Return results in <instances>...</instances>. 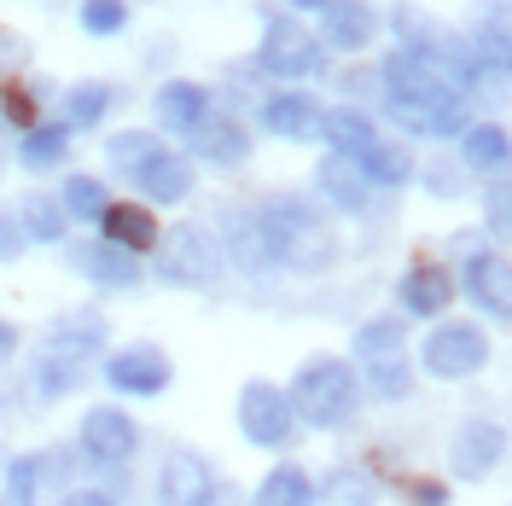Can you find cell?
<instances>
[{
	"label": "cell",
	"instance_id": "1",
	"mask_svg": "<svg viewBox=\"0 0 512 506\" xmlns=\"http://www.w3.org/2000/svg\"><path fill=\"white\" fill-rule=\"evenodd\" d=\"M256 233L268 245V262H280L291 274H326L338 262V239L332 227L315 216L309 198H291V192H274L262 210H256Z\"/></svg>",
	"mask_w": 512,
	"mask_h": 506
},
{
	"label": "cell",
	"instance_id": "2",
	"mask_svg": "<svg viewBox=\"0 0 512 506\" xmlns=\"http://www.w3.org/2000/svg\"><path fill=\"white\" fill-rule=\"evenodd\" d=\"M355 408H361V379H355L350 361L338 355H309L297 367V384H291V413H303L320 431H338L350 425Z\"/></svg>",
	"mask_w": 512,
	"mask_h": 506
},
{
	"label": "cell",
	"instance_id": "3",
	"mask_svg": "<svg viewBox=\"0 0 512 506\" xmlns=\"http://www.w3.org/2000/svg\"><path fill=\"white\" fill-rule=\"evenodd\" d=\"M483 361H489V338H483L478 320H443V326H431V338L419 344V367L431 373V379H472L483 373Z\"/></svg>",
	"mask_w": 512,
	"mask_h": 506
},
{
	"label": "cell",
	"instance_id": "4",
	"mask_svg": "<svg viewBox=\"0 0 512 506\" xmlns=\"http://www.w3.org/2000/svg\"><path fill=\"white\" fill-rule=\"evenodd\" d=\"M291 396L280 390V384H262L251 379L245 390H239V431H245V443L256 448H286L291 443Z\"/></svg>",
	"mask_w": 512,
	"mask_h": 506
},
{
	"label": "cell",
	"instance_id": "5",
	"mask_svg": "<svg viewBox=\"0 0 512 506\" xmlns=\"http://www.w3.org/2000/svg\"><path fill=\"white\" fill-rule=\"evenodd\" d=\"M256 59H262L268 76H280V82H309L320 70V41L303 30V24H291V18H268Z\"/></svg>",
	"mask_w": 512,
	"mask_h": 506
},
{
	"label": "cell",
	"instance_id": "6",
	"mask_svg": "<svg viewBox=\"0 0 512 506\" xmlns=\"http://www.w3.org/2000/svg\"><path fill=\"white\" fill-rule=\"evenodd\" d=\"M175 379V367H169V355L158 344H123L105 355V384L111 390H123V396H163Z\"/></svg>",
	"mask_w": 512,
	"mask_h": 506
},
{
	"label": "cell",
	"instance_id": "7",
	"mask_svg": "<svg viewBox=\"0 0 512 506\" xmlns=\"http://www.w3.org/2000/svg\"><path fill=\"white\" fill-rule=\"evenodd\" d=\"M158 245H163L158 268H163L169 285H210L222 274V251H216V239H210L204 227H175Z\"/></svg>",
	"mask_w": 512,
	"mask_h": 506
},
{
	"label": "cell",
	"instance_id": "8",
	"mask_svg": "<svg viewBox=\"0 0 512 506\" xmlns=\"http://www.w3.org/2000/svg\"><path fill=\"white\" fill-rule=\"evenodd\" d=\"M216 495H222V477H216V466H210L204 454L175 448V454L163 460L158 506H216Z\"/></svg>",
	"mask_w": 512,
	"mask_h": 506
},
{
	"label": "cell",
	"instance_id": "9",
	"mask_svg": "<svg viewBox=\"0 0 512 506\" xmlns=\"http://www.w3.org/2000/svg\"><path fill=\"white\" fill-rule=\"evenodd\" d=\"M384 117L419 140H443L466 128V99H419V94H384Z\"/></svg>",
	"mask_w": 512,
	"mask_h": 506
},
{
	"label": "cell",
	"instance_id": "10",
	"mask_svg": "<svg viewBox=\"0 0 512 506\" xmlns=\"http://www.w3.org/2000/svg\"><path fill=\"white\" fill-rule=\"evenodd\" d=\"M82 448L99 466H128L134 448H140V425L123 408H88L82 413Z\"/></svg>",
	"mask_w": 512,
	"mask_h": 506
},
{
	"label": "cell",
	"instance_id": "11",
	"mask_svg": "<svg viewBox=\"0 0 512 506\" xmlns=\"http://www.w3.org/2000/svg\"><path fill=\"white\" fill-rule=\"evenodd\" d=\"M501 460H507V431L495 419H466L448 443V466L460 477H489Z\"/></svg>",
	"mask_w": 512,
	"mask_h": 506
},
{
	"label": "cell",
	"instance_id": "12",
	"mask_svg": "<svg viewBox=\"0 0 512 506\" xmlns=\"http://www.w3.org/2000/svg\"><path fill=\"white\" fill-rule=\"evenodd\" d=\"M466 297L501 326V320L512 315V268H507V256L501 251H472L466 256Z\"/></svg>",
	"mask_w": 512,
	"mask_h": 506
},
{
	"label": "cell",
	"instance_id": "13",
	"mask_svg": "<svg viewBox=\"0 0 512 506\" xmlns=\"http://www.w3.org/2000/svg\"><path fill=\"white\" fill-rule=\"evenodd\" d=\"M373 35H379L373 6H361V0H326V6H320V35L315 41L338 47V53H361V47H373Z\"/></svg>",
	"mask_w": 512,
	"mask_h": 506
},
{
	"label": "cell",
	"instance_id": "14",
	"mask_svg": "<svg viewBox=\"0 0 512 506\" xmlns=\"http://www.w3.org/2000/svg\"><path fill=\"white\" fill-rule=\"evenodd\" d=\"M94 222H99V239H105V245H117V251H128V256L158 251V239H163V227L152 222V210H146V204H105Z\"/></svg>",
	"mask_w": 512,
	"mask_h": 506
},
{
	"label": "cell",
	"instance_id": "15",
	"mask_svg": "<svg viewBox=\"0 0 512 506\" xmlns=\"http://www.w3.org/2000/svg\"><path fill=\"white\" fill-rule=\"evenodd\" d=\"M262 123L274 140H315L320 134V111L309 94H274L262 105Z\"/></svg>",
	"mask_w": 512,
	"mask_h": 506
},
{
	"label": "cell",
	"instance_id": "16",
	"mask_svg": "<svg viewBox=\"0 0 512 506\" xmlns=\"http://www.w3.org/2000/svg\"><path fill=\"white\" fill-rule=\"evenodd\" d=\"M76 268L88 274L94 285H111V291H128V285H140V256L117 251V245H105L94 239L88 251H76Z\"/></svg>",
	"mask_w": 512,
	"mask_h": 506
},
{
	"label": "cell",
	"instance_id": "17",
	"mask_svg": "<svg viewBox=\"0 0 512 506\" xmlns=\"http://www.w3.org/2000/svg\"><path fill=\"white\" fill-rule=\"evenodd\" d=\"M99 344H105V326L94 315H64L53 320V332H47V355H59V361H94Z\"/></svg>",
	"mask_w": 512,
	"mask_h": 506
},
{
	"label": "cell",
	"instance_id": "18",
	"mask_svg": "<svg viewBox=\"0 0 512 506\" xmlns=\"http://www.w3.org/2000/svg\"><path fill=\"white\" fill-rule=\"evenodd\" d=\"M210 117V88H198V82H169L158 94V123L169 134H192V128Z\"/></svg>",
	"mask_w": 512,
	"mask_h": 506
},
{
	"label": "cell",
	"instance_id": "19",
	"mask_svg": "<svg viewBox=\"0 0 512 506\" xmlns=\"http://www.w3.org/2000/svg\"><path fill=\"white\" fill-rule=\"evenodd\" d=\"M448 303H454V280H448L437 262L408 268V280H402V309L408 315H443Z\"/></svg>",
	"mask_w": 512,
	"mask_h": 506
},
{
	"label": "cell",
	"instance_id": "20",
	"mask_svg": "<svg viewBox=\"0 0 512 506\" xmlns=\"http://www.w3.org/2000/svg\"><path fill=\"white\" fill-rule=\"evenodd\" d=\"M134 181H140V192H146V204H181V198L192 192V163L158 152V158L146 163Z\"/></svg>",
	"mask_w": 512,
	"mask_h": 506
},
{
	"label": "cell",
	"instance_id": "21",
	"mask_svg": "<svg viewBox=\"0 0 512 506\" xmlns=\"http://www.w3.org/2000/svg\"><path fill=\"white\" fill-rule=\"evenodd\" d=\"M320 134H326V146L338 152V158H361L379 134H373V117L367 111H355V105H338V111H326L320 117Z\"/></svg>",
	"mask_w": 512,
	"mask_h": 506
},
{
	"label": "cell",
	"instance_id": "22",
	"mask_svg": "<svg viewBox=\"0 0 512 506\" xmlns=\"http://www.w3.org/2000/svg\"><path fill=\"white\" fill-rule=\"evenodd\" d=\"M192 146H198V158H210V163H239L251 152L245 128L233 123V117H204V123L192 128Z\"/></svg>",
	"mask_w": 512,
	"mask_h": 506
},
{
	"label": "cell",
	"instance_id": "23",
	"mask_svg": "<svg viewBox=\"0 0 512 506\" xmlns=\"http://www.w3.org/2000/svg\"><path fill=\"white\" fill-rule=\"evenodd\" d=\"M315 181H320V192H326V204H338L344 216H355V210L367 204V181H361V169H355L350 158H326L315 169Z\"/></svg>",
	"mask_w": 512,
	"mask_h": 506
},
{
	"label": "cell",
	"instance_id": "24",
	"mask_svg": "<svg viewBox=\"0 0 512 506\" xmlns=\"http://www.w3.org/2000/svg\"><path fill=\"white\" fill-rule=\"evenodd\" d=\"M355 169H361V181H367V187H402V181L414 175V158H408L396 140H373V146L355 158Z\"/></svg>",
	"mask_w": 512,
	"mask_h": 506
},
{
	"label": "cell",
	"instance_id": "25",
	"mask_svg": "<svg viewBox=\"0 0 512 506\" xmlns=\"http://www.w3.org/2000/svg\"><path fill=\"white\" fill-rule=\"evenodd\" d=\"M251 506H315V483L303 466H274V472L256 483Z\"/></svg>",
	"mask_w": 512,
	"mask_h": 506
},
{
	"label": "cell",
	"instance_id": "26",
	"mask_svg": "<svg viewBox=\"0 0 512 506\" xmlns=\"http://www.w3.org/2000/svg\"><path fill=\"white\" fill-rule=\"evenodd\" d=\"M507 128L483 123V128H466V146H460V158L472 175H495V169H507Z\"/></svg>",
	"mask_w": 512,
	"mask_h": 506
},
{
	"label": "cell",
	"instance_id": "27",
	"mask_svg": "<svg viewBox=\"0 0 512 506\" xmlns=\"http://www.w3.org/2000/svg\"><path fill=\"white\" fill-rule=\"evenodd\" d=\"M18 227H24V239H41V245H59L70 216L59 210V198H47V192H35L24 198V210H18Z\"/></svg>",
	"mask_w": 512,
	"mask_h": 506
},
{
	"label": "cell",
	"instance_id": "28",
	"mask_svg": "<svg viewBox=\"0 0 512 506\" xmlns=\"http://www.w3.org/2000/svg\"><path fill=\"white\" fill-rule=\"evenodd\" d=\"M158 152H163V146L146 134V128H128V134H117V140H105V163H111L117 175H140Z\"/></svg>",
	"mask_w": 512,
	"mask_h": 506
},
{
	"label": "cell",
	"instance_id": "29",
	"mask_svg": "<svg viewBox=\"0 0 512 506\" xmlns=\"http://www.w3.org/2000/svg\"><path fill=\"white\" fill-rule=\"evenodd\" d=\"M111 88L105 82H82V88H70L64 94V128H94L105 123V111H111Z\"/></svg>",
	"mask_w": 512,
	"mask_h": 506
},
{
	"label": "cell",
	"instance_id": "30",
	"mask_svg": "<svg viewBox=\"0 0 512 506\" xmlns=\"http://www.w3.org/2000/svg\"><path fill=\"white\" fill-rule=\"evenodd\" d=\"M64 152H70V128H64V123L30 128V134H24V146H18L24 169H53V163H64Z\"/></svg>",
	"mask_w": 512,
	"mask_h": 506
},
{
	"label": "cell",
	"instance_id": "31",
	"mask_svg": "<svg viewBox=\"0 0 512 506\" xmlns=\"http://www.w3.org/2000/svg\"><path fill=\"white\" fill-rule=\"evenodd\" d=\"M402 320H390V315H379V320H367L361 332H355V355L361 361H384V355H402Z\"/></svg>",
	"mask_w": 512,
	"mask_h": 506
},
{
	"label": "cell",
	"instance_id": "32",
	"mask_svg": "<svg viewBox=\"0 0 512 506\" xmlns=\"http://www.w3.org/2000/svg\"><path fill=\"white\" fill-rule=\"evenodd\" d=\"M59 198H64V204H59L64 216H88V222H94L99 210L111 204V198H105V187H99L94 175H70V181L59 187Z\"/></svg>",
	"mask_w": 512,
	"mask_h": 506
},
{
	"label": "cell",
	"instance_id": "33",
	"mask_svg": "<svg viewBox=\"0 0 512 506\" xmlns=\"http://www.w3.org/2000/svg\"><path fill=\"white\" fill-rule=\"evenodd\" d=\"M326 495L338 506H373V483L355 472V466H332V477H326Z\"/></svg>",
	"mask_w": 512,
	"mask_h": 506
},
{
	"label": "cell",
	"instance_id": "34",
	"mask_svg": "<svg viewBox=\"0 0 512 506\" xmlns=\"http://www.w3.org/2000/svg\"><path fill=\"white\" fill-rule=\"evenodd\" d=\"M35 483H41V460H12L6 466V506H35Z\"/></svg>",
	"mask_w": 512,
	"mask_h": 506
},
{
	"label": "cell",
	"instance_id": "35",
	"mask_svg": "<svg viewBox=\"0 0 512 506\" xmlns=\"http://www.w3.org/2000/svg\"><path fill=\"white\" fill-rule=\"evenodd\" d=\"M35 373H41V396H70V390H76V384H82V367H76V361H59V355H41V367H35Z\"/></svg>",
	"mask_w": 512,
	"mask_h": 506
},
{
	"label": "cell",
	"instance_id": "36",
	"mask_svg": "<svg viewBox=\"0 0 512 506\" xmlns=\"http://www.w3.org/2000/svg\"><path fill=\"white\" fill-rule=\"evenodd\" d=\"M128 24L123 0H82V30L88 35H117Z\"/></svg>",
	"mask_w": 512,
	"mask_h": 506
},
{
	"label": "cell",
	"instance_id": "37",
	"mask_svg": "<svg viewBox=\"0 0 512 506\" xmlns=\"http://www.w3.org/2000/svg\"><path fill=\"white\" fill-rule=\"evenodd\" d=\"M373 367V390H379L384 402H402L408 396V367H402V355H384V361H367Z\"/></svg>",
	"mask_w": 512,
	"mask_h": 506
},
{
	"label": "cell",
	"instance_id": "38",
	"mask_svg": "<svg viewBox=\"0 0 512 506\" xmlns=\"http://www.w3.org/2000/svg\"><path fill=\"white\" fill-rule=\"evenodd\" d=\"M18 251H24V227L18 216H0V262H12Z\"/></svg>",
	"mask_w": 512,
	"mask_h": 506
},
{
	"label": "cell",
	"instance_id": "39",
	"mask_svg": "<svg viewBox=\"0 0 512 506\" xmlns=\"http://www.w3.org/2000/svg\"><path fill=\"white\" fill-rule=\"evenodd\" d=\"M489 233H507V181L489 187Z\"/></svg>",
	"mask_w": 512,
	"mask_h": 506
},
{
	"label": "cell",
	"instance_id": "40",
	"mask_svg": "<svg viewBox=\"0 0 512 506\" xmlns=\"http://www.w3.org/2000/svg\"><path fill=\"white\" fill-rule=\"evenodd\" d=\"M64 506H117L105 489H76V495H64Z\"/></svg>",
	"mask_w": 512,
	"mask_h": 506
},
{
	"label": "cell",
	"instance_id": "41",
	"mask_svg": "<svg viewBox=\"0 0 512 506\" xmlns=\"http://www.w3.org/2000/svg\"><path fill=\"white\" fill-rule=\"evenodd\" d=\"M12 344H18V332H12V326H6V320H0V361H6V355H12Z\"/></svg>",
	"mask_w": 512,
	"mask_h": 506
},
{
	"label": "cell",
	"instance_id": "42",
	"mask_svg": "<svg viewBox=\"0 0 512 506\" xmlns=\"http://www.w3.org/2000/svg\"><path fill=\"white\" fill-rule=\"evenodd\" d=\"M291 6H297V12H320V6H326V0H291Z\"/></svg>",
	"mask_w": 512,
	"mask_h": 506
},
{
	"label": "cell",
	"instance_id": "43",
	"mask_svg": "<svg viewBox=\"0 0 512 506\" xmlns=\"http://www.w3.org/2000/svg\"><path fill=\"white\" fill-rule=\"evenodd\" d=\"M0 506H6V501H0Z\"/></svg>",
	"mask_w": 512,
	"mask_h": 506
}]
</instances>
